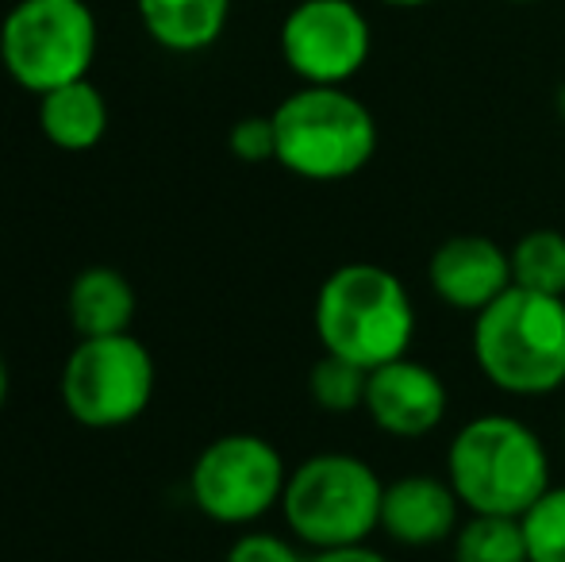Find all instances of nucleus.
<instances>
[{"label": "nucleus", "mask_w": 565, "mask_h": 562, "mask_svg": "<svg viewBox=\"0 0 565 562\" xmlns=\"http://www.w3.org/2000/svg\"><path fill=\"white\" fill-rule=\"evenodd\" d=\"M461 524V501L447 478L435 474H404L385 481L381 501V532L408 551H427L450 543Z\"/></svg>", "instance_id": "nucleus-12"}, {"label": "nucleus", "mask_w": 565, "mask_h": 562, "mask_svg": "<svg viewBox=\"0 0 565 562\" xmlns=\"http://www.w3.org/2000/svg\"><path fill=\"white\" fill-rule=\"evenodd\" d=\"M285 481H289V466L266 435L231 432L196 455L189 470V497L212 524L250 528L281 509Z\"/></svg>", "instance_id": "nucleus-8"}, {"label": "nucleus", "mask_w": 565, "mask_h": 562, "mask_svg": "<svg viewBox=\"0 0 565 562\" xmlns=\"http://www.w3.org/2000/svg\"><path fill=\"white\" fill-rule=\"evenodd\" d=\"M365 385H370V370L347 362L339 354H323L308 374V397L320 413L328 416H350L365 409Z\"/></svg>", "instance_id": "nucleus-18"}, {"label": "nucleus", "mask_w": 565, "mask_h": 562, "mask_svg": "<svg viewBox=\"0 0 565 562\" xmlns=\"http://www.w3.org/2000/svg\"><path fill=\"white\" fill-rule=\"evenodd\" d=\"M385 481L365 458L323 450L289 470L281 517L289 536L308 551L370 543L381 528Z\"/></svg>", "instance_id": "nucleus-5"}, {"label": "nucleus", "mask_w": 565, "mask_h": 562, "mask_svg": "<svg viewBox=\"0 0 565 562\" xmlns=\"http://www.w3.org/2000/svg\"><path fill=\"white\" fill-rule=\"evenodd\" d=\"M147 35L170 54H201L220 43L231 0H135Z\"/></svg>", "instance_id": "nucleus-13"}, {"label": "nucleus", "mask_w": 565, "mask_h": 562, "mask_svg": "<svg viewBox=\"0 0 565 562\" xmlns=\"http://www.w3.org/2000/svg\"><path fill=\"white\" fill-rule=\"evenodd\" d=\"M512 255V285L531 293L565 297V235L554 227H531L515 240Z\"/></svg>", "instance_id": "nucleus-17"}, {"label": "nucleus", "mask_w": 565, "mask_h": 562, "mask_svg": "<svg viewBox=\"0 0 565 562\" xmlns=\"http://www.w3.org/2000/svg\"><path fill=\"white\" fill-rule=\"evenodd\" d=\"M447 382L427 362L404 354V359L370 370L362 413L377 432L393 435V439H424L447 421Z\"/></svg>", "instance_id": "nucleus-10"}, {"label": "nucleus", "mask_w": 565, "mask_h": 562, "mask_svg": "<svg viewBox=\"0 0 565 562\" xmlns=\"http://www.w3.org/2000/svg\"><path fill=\"white\" fill-rule=\"evenodd\" d=\"M135 289L113 266H89L70 285L66 312L74 324L77 339H97V336H119L131 331L135 324Z\"/></svg>", "instance_id": "nucleus-15"}, {"label": "nucleus", "mask_w": 565, "mask_h": 562, "mask_svg": "<svg viewBox=\"0 0 565 562\" xmlns=\"http://www.w3.org/2000/svg\"><path fill=\"white\" fill-rule=\"evenodd\" d=\"M277 166L300 181L335 185L377 155V120L347 85H300L274 108Z\"/></svg>", "instance_id": "nucleus-4"}, {"label": "nucleus", "mask_w": 565, "mask_h": 562, "mask_svg": "<svg viewBox=\"0 0 565 562\" xmlns=\"http://www.w3.org/2000/svg\"><path fill=\"white\" fill-rule=\"evenodd\" d=\"M227 150L246 166L277 162L274 116H243V120L227 131Z\"/></svg>", "instance_id": "nucleus-20"}, {"label": "nucleus", "mask_w": 565, "mask_h": 562, "mask_svg": "<svg viewBox=\"0 0 565 562\" xmlns=\"http://www.w3.org/2000/svg\"><path fill=\"white\" fill-rule=\"evenodd\" d=\"M312 328L323 354L377 370L412 351L416 305L393 271L377 263H347L316 289Z\"/></svg>", "instance_id": "nucleus-3"}, {"label": "nucleus", "mask_w": 565, "mask_h": 562, "mask_svg": "<svg viewBox=\"0 0 565 562\" xmlns=\"http://www.w3.org/2000/svg\"><path fill=\"white\" fill-rule=\"evenodd\" d=\"M308 562H393L388 555H381L370 543H350V548H328V551H312Z\"/></svg>", "instance_id": "nucleus-22"}, {"label": "nucleus", "mask_w": 565, "mask_h": 562, "mask_svg": "<svg viewBox=\"0 0 565 562\" xmlns=\"http://www.w3.org/2000/svg\"><path fill=\"white\" fill-rule=\"evenodd\" d=\"M447 481L466 512L523 517L551 481V450L527 421L481 413L454 432L447 447Z\"/></svg>", "instance_id": "nucleus-1"}, {"label": "nucleus", "mask_w": 565, "mask_h": 562, "mask_svg": "<svg viewBox=\"0 0 565 562\" xmlns=\"http://www.w3.org/2000/svg\"><path fill=\"white\" fill-rule=\"evenodd\" d=\"M39 131L66 155L93 150L108 131V100L89 77L58 85L39 97Z\"/></svg>", "instance_id": "nucleus-14"}, {"label": "nucleus", "mask_w": 565, "mask_h": 562, "mask_svg": "<svg viewBox=\"0 0 565 562\" xmlns=\"http://www.w3.org/2000/svg\"><path fill=\"white\" fill-rule=\"evenodd\" d=\"M562 455H565V416H562Z\"/></svg>", "instance_id": "nucleus-26"}, {"label": "nucleus", "mask_w": 565, "mask_h": 562, "mask_svg": "<svg viewBox=\"0 0 565 562\" xmlns=\"http://www.w3.org/2000/svg\"><path fill=\"white\" fill-rule=\"evenodd\" d=\"M97 15L85 0H20L0 23V62L20 89L43 93L89 77Z\"/></svg>", "instance_id": "nucleus-6"}, {"label": "nucleus", "mask_w": 565, "mask_h": 562, "mask_svg": "<svg viewBox=\"0 0 565 562\" xmlns=\"http://www.w3.org/2000/svg\"><path fill=\"white\" fill-rule=\"evenodd\" d=\"M370 51V20L354 0H300L281 23V59L300 85L354 82Z\"/></svg>", "instance_id": "nucleus-9"}, {"label": "nucleus", "mask_w": 565, "mask_h": 562, "mask_svg": "<svg viewBox=\"0 0 565 562\" xmlns=\"http://www.w3.org/2000/svg\"><path fill=\"white\" fill-rule=\"evenodd\" d=\"M385 8H427V4H439V0H377Z\"/></svg>", "instance_id": "nucleus-24"}, {"label": "nucleus", "mask_w": 565, "mask_h": 562, "mask_svg": "<svg viewBox=\"0 0 565 562\" xmlns=\"http://www.w3.org/2000/svg\"><path fill=\"white\" fill-rule=\"evenodd\" d=\"M454 562H531L527 536L520 517H489L469 512L450 540Z\"/></svg>", "instance_id": "nucleus-16"}, {"label": "nucleus", "mask_w": 565, "mask_h": 562, "mask_svg": "<svg viewBox=\"0 0 565 562\" xmlns=\"http://www.w3.org/2000/svg\"><path fill=\"white\" fill-rule=\"evenodd\" d=\"M154 359L147 343L135 339L131 331L77 339L62 367V405L74 424L113 432L147 413L154 401Z\"/></svg>", "instance_id": "nucleus-7"}, {"label": "nucleus", "mask_w": 565, "mask_h": 562, "mask_svg": "<svg viewBox=\"0 0 565 562\" xmlns=\"http://www.w3.org/2000/svg\"><path fill=\"white\" fill-rule=\"evenodd\" d=\"M473 362L504 397H551L565 385V297L512 289L473 316Z\"/></svg>", "instance_id": "nucleus-2"}, {"label": "nucleus", "mask_w": 565, "mask_h": 562, "mask_svg": "<svg viewBox=\"0 0 565 562\" xmlns=\"http://www.w3.org/2000/svg\"><path fill=\"white\" fill-rule=\"evenodd\" d=\"M8 385H12V378H8L4 351H0V413H4V405H8Z\"/></svg>", "instance_id": "nucleus-23"}, {"label": "nucleus", "mask_w": 565, "mask_h": 562, "mask_svg": "<svg viewBox=\"0 0 565 562\" xmlns=\"http://www.w3.org/2000/svg\"><path fill=\"white\" fill-rule=\"evenodd\" d=\"M427 289L454 312H484L512 289V255L489 235H450L427 258Z\"/></svg>", "instance_id": "nucleus-11"}, {"label": "nucleus", "mask_w": 565, "mask_h": 562, "mask_svg": "<svg viewBox=\"0 0 565 562\" xmlns=\"http://www.w3.org/2000/svg\"><path fill=\"white\" fill-rule=\"evenodd\" d=\"M504 4H539V0H504Z\"/></svg>", "instance_id": "nucleus-25"}, {"label": "nucleus", "mask_w": 565, "mask_h": 562, "mask_svg": "<svg viewBox=\"0 0 565 562\" xmlns=\"http://www.w3.org/2000/svg\"><path fill=\"white\" fill-rule=\"evenodd\" d=\"M531 562H565V486H551L523 512Z\"/></svg>", "instance_id": "nucleus-19"}, {"label": "nucleus", "mask_w": 565, "mask_h": 562, "mask_svg": "<svg viewBox=\"0 0 565 562\" xmlns=\"http://www.w3.org/2000/svg\"><path fill=\"white\" fill-rule=\"evenodd\" d=\"M224 562H308V555H300L297 540L277 532H243L227 548Z\"/></svg>", "instance_id": "nucleus-21"}]
</instances>
